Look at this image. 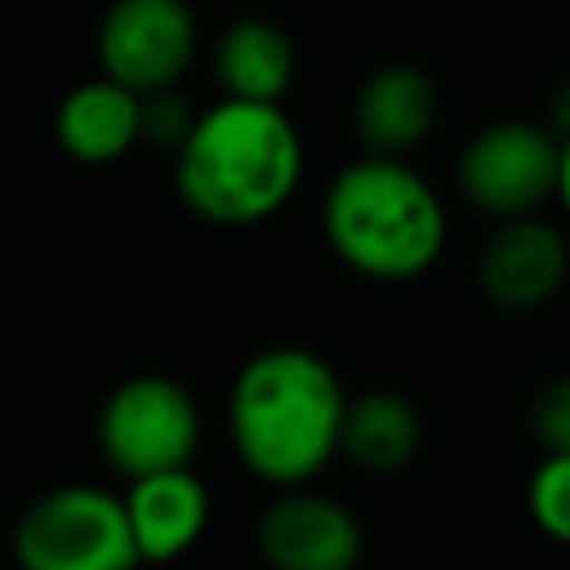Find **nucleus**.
Returning a JSON list of instances; mask_svg holds the SVG:
<instances>
[{
    "label": "nucleus",
    "mask_w": 570,
    "mask_h": 570,
    "mask_svg": "<svg viewBox=\"0 0 570 570\" xmlns=\"http://www.w3.org/2000/svg\"><path fill=\"white\" fill-rule=\"evenodd\" d=\"M347 387L338 370L298 343L254 352L227 392V436L240 468L272 485H307L338 459Z\"/></svg>",
    "instance_id": "obj_1"
},
{
    "label": "nucleus",
    "mask_w": 570,
    "mask_h": 570,
    "mask_svg": "<svg viewBox=\"0 0 570 570\" xmlns=\"http://www.w3.org/2000/svg\"><path fill=\"white\" fill-rule=\"evenodd\" d=\"M303 160V134L281 102L218 98L174 151V191L214 227H254L294 200Z\"/></svg>",
    "instance_id": "obj_2"
},
{
    "label": "nucleus",
    "mask_w": 570,
    "mask_h": 570,
    "mask_svg": "<svg viewBox=\"0 0 570 570\" xmlns=\"http://www.w3.org/2000/svg\"><path fill=\"white\" fill-rule=\"evenodd\" d=\"M321 236L347 272L401 285L436 267L450 240V214L410 160L361 151L321 196Z\"/></svg>",
    "instance_id": "obj_3"
},
{
    "label": "nucleus",
    "mask_w": 570,
    "mask_h": 570,
    "mask_svg": "<svg viewBox=\"0 0 570 570\" xmlns=\"http://www.w3.org/2000/svg\"><path fill=\"white\" fill-rule=\"evenodd\" d=\"M9 552L18 570H138L142 566L120 494L89 481H67L36 494L9 530Z\"/></svg>",
    "instance_id": "obj_4"
},
{
    "label": "nucleus",
    "mask_w": 570,
    "mask_h": 570,
    "mask_svg": "<svg viewBox=\"0 0 570 570\" xmlns=\"http://www.w3.org/2000/svg\"><path fill=\"white\" fill-rule=\"evenodd\" d=\"M98 454L125 481L191 468L200 450V405L169 374L120 379L98 410Z\"/></svg>",
    "instance_id": "obj_5"
},
{
    "label": "nucleus",
    "mask_w": 570,
    "mask_h": 570,
    "mask_svg": "<svg viewBox=\"0 0 570 570\" xmlns=\"http://www.w3.org/2000/svg\"><path fill=\"white\" fill-rule=\"evenodd\" d=\"M561 142L543 120H494L476 129L459 160L454 183L459 196L485 218H521L539 214L557 191Z\"/></svg>",
    "instance_id": "obj_6"
},
{
    "label": "nucleus",
    "mask_w": 570,
    "mask_h": 570,
    "mask_svg": "<svg viewBox=\"0 0 570 570\" xmlns=\"http://www.w3.org/2000/svg\"><path fill=\"white\" fill-rule=\"evenodd\" d=\"M98 67L134 94L169 89L200 49L196 9L187 0H111L98 22Z\"/></svg>",
    "instance_id": "obj_7"
},
{
    "label": "nucleus",
    "mask_w": 570,
    "mask_h": 570,
    "mask_svg": "<svg viewBox=\"0 0 570 570\" xmlns=\"http://www.w3.org/2000/svg\"><path fill=\"white\" fill-rule=\"evenodd\" d=\"M254 552L267 570H356L365 530L343 499L307 481L272 490L254 521Z\"/></svg>",
    "instance_id": "obj_8"
},
{
    "label": "nucleus",
    "mask_w": 570,
    "mask_h": 570,
    "mask_svg": "<svg viewBox=\"0 0 570 570\" xmlns=\"http://www.w3.org/2000/svg\"><path fill=\"white\" fill-rule=\"evenodd\" d=\"M570 276V240L557 223L539 214L499 218L472 258V281L481 298L499 312L530 316L543 312Z\"/></svg>",
    "instance_id": "obj_9"
},
{
    "label": "nucleus",
    "mask_w": 570,
    "mask_h": 570,
    "mask_svg": "<svg viewBox=\"0 0 570 570\" xmlns=\"http://www.w3.org/2000/svg\"><path fill=\"white\" fill-rule=\"evenodd\" d=\"M441 120V89L414 62H383L374 67L352 98V134L370 156H401L419 151Z\"/></svg>",
    "instance_id": "obj_10"
},
{
    "label": "nucleus",
    "mask_w": 570,
    "mask_h": 570,
    "mask_svg": "<svg viewBox=\"0 0 570 570\" xmlns=\"http://www.w3.org/2000/svg\"><path fill=\"white\" fill-rule=\"evenodd\" d=\"M120 503H125V521H129L142 566H165V561L187 557L209 530V512H214L209 485L191 468H165V472L134 476Z\"/></svg>",
    "instance_id": "obj_11"
},
{
    "label": "nucleus",
    "mask_w": 570,
    "mask_h": 570,
    "mask_svg": "<svg viewBox=\"0 0 570 570\" xmlns=\"http://www.w3.org/2000/svg\"><path fill=\"white\" fill-rule=\"evenodd\" d=\"M53 138L76 165H116L142 147V94L98 71L62 94Z\"/></svg>",
    "instance_id": "obj_12"
},
{
    "label": "nucleus",
    "mask_w": 570,
    "mask_h": 570,
    "mask_svg": "<svg viewBox=\"0 0 570 570\" xmlns=\"http://www.w3.org/2000/svg\"><path fill=\"white\" fill-rule=\"evenodd\" d=\"M209 71L223 98L285 102L298 76V49L289 31L272 18H236L218 31L209 49Z\"/></svg>",
    "instance_id": "obj_13"
},
{
    "label": "nucleus",
    "mask_w": 570,
    "mask_h": 570,
    "mask_svg": "<svg viewBox=\"0 0 570 570\" xmlns=\"http://www.w3.org/2000/svg\"><path fill=\"white\" fill-rule=\"evenodd\" d=\"M419 450H423V414L410 396L392 387L347 396L343 428H338V454L352 468L370 476H392L410 468Z\"/></svg>",
    "instance_id": "obj_14"
},
{
    "label": "nucleus",
    "mask_w": 570,
    "mask_h": 570,
    "mask_svg": "<svg viewBox=\"0 0 570 570\" xmlns=\"http://www.w3.org/2000/svg\"><path fill=\"white\" fill-rule=\"evenodd\" d=\"M525 512L543 539L570 548V450H543L525 481Z\"/></svg>",
    "instance_id": "obj_15"
},
{
    "label": "nucleus",
    "mask_w": 570,
    "mask_h": 570,
    "mask_svg": "<svg viewBox=\"0 0 570 570\" xmlns=\"http://www.w3.org/2000/svg\"><path fill=\"white\" fill-rule=\"evenodd\" d=\"M191 120H196V111H191V102L183 98L178 85L142 94V147L178 151V142L187 138Z\"/></svg>",
    "instance_id": "obj_16"
},
{
    "label": "nucleus",
    "mask_w": 570,
    "mask_h": 570,
    "mask_svg": "<svg viewBox=\"0 0 570 570\" xmlns=\"http://www.w3.org/2000/svg\"><path fill=\"white\" fill-rule=\"evenodd\" d=\"M525 419H530V432L543 450H570V374L539 383Z\"/></svg>",
    "instance_id": "obj_17"
},
{
    "label": "nucleus",
    "mask_w": 570,
    "mask_h": 570,
    "mask_svg": "<svg viewBox=\"0 0 570 570\" xmlns=\"http://www.w3.org/2000/svg\"><path fill=\"white\" fill-rule=\"evenodd\" d=\"M539 120L557 134V142L570 138V76H561V80L548 89V98H543V116H539Z\"/></svg>",
    "instance_id": "obj_18"
},
{
    "label": "nucleus",
    "mask_w": 570,
    "mask_h": 570,
    "mask_svg": "<svg viewBox=\"0 0 570 570\" xmlns=\"http://www.w3.org/2000/svg\"><path fill=\"white\" fill-rule=\"evenodd\" d=\"M552 200L561 205V214L570 218V138L561 142V160H557V191H552Z\"/></svg>",
    "instance_id": "obj_19"
}]
</instances>
